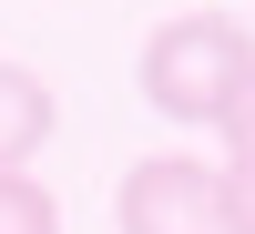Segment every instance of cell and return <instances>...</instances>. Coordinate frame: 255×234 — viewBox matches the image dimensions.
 I'll use <instances>...</instances> for the list:
<instances>
[{"label":"cell","mask_w":255,"mask_h":234,"mask_svg":"<svg viewBox=\"0 0 255 234\" xmlns=\"http://www.w3.org/2000/svg\"><path fill=\"white\" fill-rule=\"evenodd\" d=\"M225 224H235V234H255V163H225Z\"/></svg>","instance_id":"5"},{"label":"cell","mask_w":255,"mask_h":234,"mask_svg":"<svg viewBox=\"0 0 255 234\" xmlns=\"http://www.w3.org/2000/svg\"><path fill=\"white\" fill-rule=\"evenodd\" d=\"M0 234H61V204L41 194V173H0Z\"/></svg>","instance_id":"4"},{"label":"cell","mask_w":255,"mask_h":234,"mask_svg":"<svg viewBox=\"0 0 255 234\" xmlns=\"http://www.w3.org/2000/svg\"><path fill=\"white\" fill-rule=\"evenodd\" d=\"M51 122H61L51 81L31 61H0V173H31V153L51 143Z\"/></svg>","instance_id":"3"},{"label":"cell","mask_w":255,"mask_h":234,"mask_svg":"<svg viewBox=\"0 0 255 234\" xmlns=\"http://www.w3.org/2000/svg\"><path fill=\"white\" fill-rule=\"evenodd\" d=\"M255 72V31L225 10H174L153 41H143V102L163 122H225V102L245 92Z\"/></svg>","instance_id":"1"},{"label":"cell","mask_w":255,"mask_h":234,"mask_svg":"<svg viewBox=\"0 0 255 234\" xmlns=\"http://www.w3.org/2000/svg\"><path fill=\"white\" fill-rule=\"evenodd\" d=\"M113 224L123 234H235L215 163H194V153H143L113 194Z\"/></svg>","instance_id":"2"},{"label":"cell","mask_w":255,"mask_h":234,"mask_svg":"<svg viewBox=\"0 0 255 234\" xmlns=\"http://www.w3.org/2000/svg\"><path fill=\"white\" fill-rule=\"evenodd\" d=\"M225 143H235L225 163H255V72H245V92L225 102Z\"/></svg>","instance_id":"6"}]
</instances>
